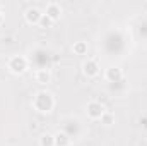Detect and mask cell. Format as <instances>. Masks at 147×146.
Segmentation results:
<instances>
[{
	"label": "cell",
	"instance_id": "obj_1",
	"mask_svg": "<svg viewBox=\"0 0 147 146\" xmlns=\"http://www.w3.org/2000/svg\"><path fill=\"white\" fill-rule=\"evenodd\" d=\"M86 112H87V115L91 119H101L106 110H105V107L99 102H89L87 107H86Z\"/></svg>",
	"mask_w": 147,
	"mask_h": 146
},
{
	"label": "cell",
	"instance_id": "obj_2",
	"mask_svg": "<svg viewBox=\"0 0 147 146\" xmlns=\"http://www.w3.org/2000/svg\"><path fill=\"white\" fill-rule=\"evenodd\" d=\"M26 65H28V62H26V59H19V57H12L10 60H9V69L12 71V72L19 74V72H24L26 71Z\"/></svg>",
	"mask_w": 147,
	"mask_h": 146
},
{
	"label": "cell",
	"instance_id": "obj_3",
	"mask_svg": "<svg viewBox=\"0 0 147 146\" xmlns=\"http://www.w3.org/2000/svg\"><path fill=\"white\" fill-rule=\"evenodd\" d=\"M45 16L50 17L51 21H57V19L62 16V7H60V3H57V2L46 3V14H45Z\"/></svg>",
	"mask_w": 147,
	"mask_h": 146
},
{
	"label": "cell",
	"instance_id": "obj_4",
	"mask_svg": "<svg viewBox=\"0 0 147 146\" xmlns=\"http://www.w3.org/2000/svg\"><path fill=\"white\" fill-rule=\"evenodd\" d=\"M82 71H84V74H86L87 77H94L96 74L99 72V67H98L96 60L89 59L87 62H84V64H82Z\"/></svg>",
	"mask_w": 147,
	"mask_h": 146
},
{
	"label": "cell",
	"instance_id": "obj_5",
	"mask_svg": "<svg viewBox=\"0 0 147 146\" xmlns=\"http://www.w3.org/2000/svg\"><path fill=\"white\" fill-rule=\"evenodd\" d=\"M41 12L38 10L36 7H31V9H28V12H26V21L28 23H34V24H38L39 23V19H41Z\"/></svg>",
	"mask_w": 147,
	"mask_h": 146
},
{
	"label": "cell",
	"instance_id": "obj_6",
	"mask_svg": "<svg viewBox=\"0 0 147 146\" xmlns=\"http://www.w3.org/2000/svg\"><path fill=\"white\" fill-rule=\"evenodd\" d=\"M72 138L67 132H58L55 134V146H70Z\"/></svg>",
	"mask_w": 147,
	"mask_h": 146
},
{
	"label": "cell",
	"instance_id": "obj_7",
	"mask_svg": "<svg viewBox=\"0 0 147 146\" xmlns=\"http://www.w3.org/2000/svg\"><path fill=\"white\" fill-rule=\"evenodd\" d=\"M50 71L48 69H38L36 71V81L38 83H41V84H45V83H48L50 81Z\"/></svg>",
	"mask_w": 147,
	"mask_h": 146
},
{
	"label": "cell",
	"instance_id": "obj_8",
	"mask_svg": "<svg viewBox=\"0 0 147 146\" xmlns=\"http://www.w3.org/2000/svg\"><path fill=\"white\" fill-rule=\"evenodd\" d=\"M72 50L77 53V55H84V53L87 52V43H86V41H77V43L72 46Z\"/></svg>",
	"mask_w": 147,
	"mask_h": 146
},
{
	"label": "cell",
	"instance_id": "obj_9",
	"mask_svg": "<svg viewBox=\"0 0 147 146\" xmlns=\"http://www.w3.org/2000/svg\"><path fill=\"white\" fill-rule=\"evenodd\" d=\"M39 145L41 146H55V136L51 134H43L39 138Z\"/></svg>",
	"mask_w": 147,
	"mask_h": 146
},
{
	"label": "cell",
	"instance_id": "obj_10",
	"mask_svg": "<svg viewBox=\"0 0 147 146\" xmlns=\"http://www.w3.org/2000/svg\"><path fill=\"white\" fill-rule=\"evenodd\" d=\"M101 122H103L105 126H111V124H113V113L105 112V113H103V117H101Z\"/></svg>",
	"mask_w": 147,
	"mask_h": 146
}]
</instances>
